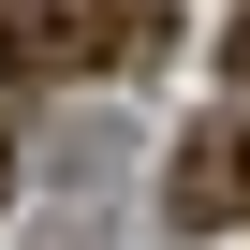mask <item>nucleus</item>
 I'll use <instances>...</instances> for the list:
<instances>
[{
  "mask_svg": "<svg viewBox=\"0 0 250 250\" xmlns=\"http://www.w3.org/2000/svg\"><path fill=\"white\" fill-rule=\"evenodd\" d=\"M250 206V147L235 133H191V162H177V221H235Z\"/></svg>",
  "mask_w": 250,
  "mask_h": 250,
  "instance_id": "obj_2",
  "label": "nucleus"
},
{
  "mask_svg": "<svg viewBox=\"0 0 250 250\" xmlns=\"http://www.w3.org/2000/svg\"><path fill=\"white\" fill-rule=\"evenodd\" d=\"M147 44H162V0H0V74H103Z\"/></svg>",
  "mask_w": 250,
  "mask_h": 250,
  "instance_id": "obj_1",
  "label": "nucleus"
}]
</instances>
